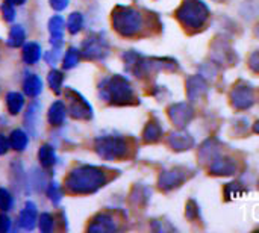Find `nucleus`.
I'll list each match as a JSON object with an SVG mask.
<instances>
[{
    "mask_svg": "<svg viewBox=\"0 0 259 233\" xmlns=\"http://www.w3.org/2000/svg\"><path fill=\"white\" fill-rule=\"evenodd\" d=\"M105 182H106V174L100 168L83 165L74 168L68 174L65 185L68 191L74 194H90L97 191L100 187H103Z\"/></svg>",
    "mask_w": 259,
    "mask_h": 233,
    "instance_id": "f257e3e1",
    "label": "nucleus"
},
{
    "mask_svg": "<svg viewBox=\"0 0 259 233\" xmlns=\"http://www.w3.org/2000/svg\"><path fill=\"white\" fill-rule=\"evenodd\" d=\"M100 96L106 102H111L115 105H124L134 99V91L126 77L114 76L111 79H106L100 85Z\"/></svg>",
    "mask_w": 259,
    "mask_h": 233,
    "instance_id": "f03ea898",
    "label": "nucleus"
},
{
    "mask_svg": "<svg viewBox=\"0 0 259 233\" xmlns=\"http://www.w3.org/2000/svg\"><path fill=\"white\" fill-rule=\"evenodd\" d=\"M112 24L118 33L123 36H132L138 33L143 27V17L134 8L118 6L112 12Z\"/></svg>",
    "mask_w": 259,
    "mask_h": 233,
    "instance_id": "7ed1b4c3",
    "label": "nucleus"
},
{
    "mask_svg": "<svg viewBox=\"0 0 259 233\" xmlns=\"http://www.w3.org/2000/svg\"><path fill=\"white\" fill-rule=\"evenodd\" d=\"M176 14L185 27L199 29L209 17V8L202 0H185Z\"/></svg>",
    "mask_w": 259,
    "mask_h": 233,
    "instance_id": "20e7f679",
    "label": "nucleus"
},
{
    "mask_svg": "<svg viewBox=\"0 0 259 233\" xmlns=\"http://www.w3.org/2000/svg\"><path fill=\"white\" fill-rule=\"evenodd\" d=\"M96 150L103 159L112 161L126 156L127 144L120 136H102L96 141Z\"/></svg>",
    "mask_w": 259,
    "mask_h": 233,
    "instance_id": "39448f33",
    "label": "nucleus"
},
{
    "mask_svg": "<svg viewBox=\"0 0 259 233\" xmlns=\"http://www.w3.org/2000/svg\"><path fill=\"white\" fill-rule=\"evenodd\" d=\"M82 53L88 59H103L109 53V45L102 35H93L83 42Z\"/></svg>",
    "mask_w": 259,
    "mask_h": 233,
    "instance_id": "423d86ee",
    "label": "nucleus"
},
{
    "mask_svg": "<svg viewBox=\"0 0 259 233\" xmlns=\"http://www.w3.org/2000/svg\"><path fill=\"white\" fill-rule=\"evenodd\" d=\"M67 97L70 99V114L74 118L79 120H87L93 117V109L90 106V103L76 91H73L71 88L67 89Z\"/></svg>",
    "mask_w": 259,
    "mask_h": 233,
    "instance_id": "0eeeda50",
    "label": "nucleus"
},
{
    "mask_svg": "<svg viewBox=\"0 0 259 233\" xmlns=\"http://www.w3.org/2000/svg\"><path fill=\"white\" fill-rule=\"evenodd\" d=\"M168 115L171 118V121L178 126V127H185L191 118H193V109L190 106H187V103H179L170 108Z\"/></svg>",
    "mask_w": 259,
    "mask_h": 233,
    "instance_id": "6e6552de",
    "label": "nucleus"
},
{
    "mask_svg": "<svg viewBox=\"0 0 259 233\" xmlns=\"http://www.w3.org/2000/svg\"><path fill=\"white\" fill-rule=\"evenodd\" d=\"M64 27H65V23H64V18L61 15H55V17H52L49 20V30H50V42H52V45L62 47Z\"/></svg>",
    "mask_w": 259,
    "mask_h": 233,
    "instance_id": "1a4fd4ad",
    "label": "nucleus"
},
{
    "mask_svg": "<svg viewBox=\"0 0 259 233\" xmlns=\"http://www.w3.org/2000/svg\"><path fill=\"white\" fill-rule=\"evenodd\" d=\"M232 103L238 109H246L250 108L253 103V92L250 86H238L232 92Z\"/></svg>",
    "mask_w": 259,
    "mask_h": 233,
    "instance_id": "9d476101",
    "label": "nucleus"
},
{
    "mask_svg": "<svg viewBox=\"0 0 259 233\" xmlns=\"http://www.w3.org/2000/svg\"><path fill=\"white\" fill-rule=\"evenodd\" d=\"M185 179V174L179 170H173V171H165L161 174L159 177V187L162 190H171L175 187H179Z\"/></svg>",
    "mask_w": 259,
    "mask_h": 233,
    "instance_id": "9b49d317",
    "label": "nucleus"
},
{
    "mask_svg": "<svg viewBox=\"0 0 259 233\" xmlns=\"http://www.w3.org/2000/svg\"><path fill=\"white\" fill-rule=\"evenodd\" d=\"M36 223V206L32 202H27L24 209L20 214V226L24 230H32Z\"/></svg>",
    "mask_w": 259,
    "mask_h": 233,
    "instance_id": "f8f14e48",
    "label": "nucleus"
},
{
    "mask_svg": "<svg viewBox=\"0 0 259 233\" xmlns=\"http://www.w3.org/2000/svg\"><path fill=\"white\" fill-rule=\"evenodd\" d=\"M206 82L200 77V76H194L191 79H188L187 83V91H188V97L190 100H196L199 97H202V94L206 92Z\"/></svg>",
    "mask_w": 259,
    "mask_h": 233,
    "instance_id": "ddd939ff",
    "label": "nucleus"
},
{
    "mask_svg": "<svg viewBox=\"0 0 259 233\" xmlns=\"http://www.w3.org/2000/svg\"><path fill=\"white\" fill-rule=\"evenodd\" d=\"M65 114H67L65 105H64L62 102H59V100L55 102V103L50 106V109H49V115H47L49 123H50L52 126H59V124H62L64 120H65Z\"/></svg>",
    "mask_w": 259,
    "mask_h": 233,
    "instance_id": "4468645a",
    "label": "nucleus"
},
{
    "mask_svg": "<svg viewBox=\"0 0 259 233\" xmlns=\"http://www.w3.org/2000/svg\"><path fill=\"white\" fill-rule=\"evenodd\" d=\"M88 230L90 232H111V230H115V223L112 221V218L109 215L102 214L94 218V221Z\"/></svg>",
    "mask_w": 259,
    "mask_h": 233,
    "instance_id": "2eb2a0df",
    "label": "nucleus"
},
{
    "mask_svg": "<svg viewBox=\"0 0 259 233\" xmlns=\"http://www.w3.org/2000/svg\"><path fill=\"white\" fill-rule=\"evenodd\" d=\"M168 143H170V146L175 149V150H178V152H181V150H188L193 144H194V141H193V138L188 135V133H171V136L168 138Z\"/></svg>",
    "mask_w": 259,
    "mask_h": 233,
    "instance_id": "dca6fc26",
    "label": "nucleus"
},
{
    "mask_svg": "<svg viewBox=\"0 0 259 233\" xmlns=\"http://www.w3.org/2000/svg\"><path fill=\"white\" fill-rule=\"evenodd\" d=\"M235 170H237V165H235V162L232 159H217L211 165V171L214 174L229 176V174H234Z\"/></svg>",
    "mask_w": 259,
    "mask_h": 233,
    "instance_id": "f3484780",
    "label": "nucleus"
},
{
    "mask_svg": "<svg viewBox=\"0 0 259 233\" xmlns=\"http://www.w3.org/2000/svg\"><path fill=\"white\" fill-rule=\"evenodd\" d=\"M23 89L27 96L30 97H36L41 89H42V82L41 79L36 76V74H30L24 79V83H23Z\"/></svg>",
    "mask_w": 259,
    "mask_h": 233,
    "instance_id": "a211bd4d",
    "label": "nucleus"
},
{
    "mask_svg": "<svg viewBox=\"0 0 259 233\" xmlns=\"http://www.w3.org/2000/svg\"><path fill=\"white\" fill-rule=\"evenodd\" d=\"M41 58V47L36 42H27L23 49V61L29 65L38 62Z\"/></svg>",
    "mask_w": 259,
    "mask_h": 233,
    "instance_id": "6ab92c4d",
    "label": "nucleus"
},
{
    "mask_svg": "<svg viewBox=\"0 0 259 233\" xmlns=\"http://www.w3.org/2000/svg\"><path fill=\"white\" fill-rule=\"evenodd\" d=\"M27 143H29L27 135H26L23 130H20V129L14 130V132L11 133V136H9V144H11V147H12L14 150H17V152L24 150L26 146H27Z\"/></svg>",
    "mask_w": 259,
    "mask_h": 233,
    "instance_id": "aec40b11",
    "label": "nucleus"
},
{
    "mask_svg": "<svg viewBox=\"0 0 259 233\" xmlns=\"http://www.w3.org/2000/svg\"><path fill=\"white\" fill-rule=\"evenodd\" d=\"M23 103H24L23 96L18 94V92H9V94L6 96V105H8V109H9V112H11L12 115H17V114L21 111Z\"/></svg>",
    "mask_w": 259,
    "mask_h": 233,
    "instance_id": "412c9836",
    "label": "nucleus"
},
{
    "mask_svg": "<svg viewBox=\"0 0 259 233\" xmlns=\"http://www.w3.org/2000/svg\"><path fill=\"white\" fill-rule=\"evenodd\" d=\"M39 103H32L30 106H29V109H27V112H26V115H24V120H26V124H27V127L32 130V132H35V126L39 123L38 121V118H39Z\"/></svg>",
    "mask_w": 259,
    "mask_h": 233,
    "instance_id": "4be33fe9",
    "label": "nucleus"
},
{
    "mask_svg": "<svg viewBox=\"0 0 259 233\" xmlns=\"http://www.w3.org/2000/svg\"><path fill=\"white\" fill-rule=\"evenodd\" d=\"M38 158H39L41 164H42L44 167H47V168H49V167H52V165L56 162L55 150H53V147H52V146H47V144H44V146L39 149Z\"/></svg>",
    "mask_w": 259,
    "mask_h": 233,
    "instance_id": "5701e85b",
    "label": "nucleus"
},
{
    "mask_svg": "<svg viewBox=\"0 0 259 233\" xmlns=\"http://www.w3.org/2000/svg\"><path fill=\"white\" fill-rule=\"evenodd\" d=\"M24 38H26V33H24V29L21 26H14L9 32V39H8V44L11 47H20L23 42H24Z\"/></svg>",
    "mask_w": 259,
    "mask_h": 233,
    "instance_id": "b1692460",
    "label": "nucleus"
},
{
    "mask_svg": "<svg viewBox=\"0 0 259 233\" xmlns=\"http://www.w3.org/2000/svg\"><path fill=\"white\" fill-rule=\"evenodd\" d=\"M161 135H162V130H161L159 124L158 123H149L146 126V130H144L143 136H144V139L147 143H155L156 139H159Z\"/></svg>",
    "mask_w": 259,
    "mask_h": 233,
    "instance_id": "393cba45",
    "label": "nucleus"
},
{
    "mask_svg": "<svg viewBox=\"0 0 259 233\" xmlns=\"http://www.w3.org/2000/svg\"><path fill=\"white\" fill-rule=\"evenodd\" d=\"M47 80H49V85H50V88L53 89V92L59 94V92H61L62 82H64V74H62L61 71H58V70H53V71H50Z\"/></svg>",
    "mask_w": 259,
    "mask_h": 233,
    "instance_id": "a878e982",
    "label": "nucleus"
},
{
    "mask_svg": "<svg viewBox=\"0 0 259 233\" xmlns=\"http://www.w3.org/2000/svg\"><path fill=\"white\" fill-rule=\"evenodd\" d=\"M82 26H83V17H82V14L73 12L68 17V30H70V33H73V35L77 33L82 29Z\"/></svg>",
    "mask_w": 259,
    "mask_h": 233,
    "instance_id": "bb28decb",
    "label": "nucleus"
},
{
    "mask_svg": "<svg viewBox=\"0 0 259 233\" xmlns=\"http://www.w3.org/2000/svg\"><path fill=\"white\" fill-rule=\"evenodd\" d=\"M79 58H80V55H79L77 49H74V47L68 49V52L65 53V58H64V68L68 70V68L76 67L77 62H79Z\"/></svg>",
    "mask_w": 259,
    "mask_h": 233,
    "instance_id": "cd10ccee",
    "label": "nucleus"
},
{
    "mask_svg": "<svg viewBox=\"0 0 259 233\" xmlns=\"http://www.w3.org/2000/svg\"><path fill=\"white\" fill-rule=\"evenodd\" d=\"M12 206H14V200H12L11 194L5 188H0V209L11 211Z\"/></svg>",
    "mask_w": 259,
    "mask_h": 233,
    "instance_id": "c85d7f7f",
    "label": "nucleus"
},
{
    "mask_svg": "<svg viewBox=\"0 0 259 233\" xmlns=\"http://www.w3.org/2000/svg\"><path fill=\"white\" fill-rule=\"evenodd\" d=\"M47 194H49V197H50V200H52L53 203H59V200L62 199V190H61V187H59L58 183H55V182L49 185Z\"/></svg>",
    "mask_w": 259,
    "mask_h": 233,
    "instance_id": "c756f323",
    "label": "nucleus"
},
{
    "mask_svg": "<svg viewBox=\"0 0 259 233\" xmlns=\"http://www.w3.org/2000/svg\"><path fill=\"white\" fill-rule=\"evenodd\" d=\"M39 229H41V232L44 233H49L53 230V218H52L50 214H42L39 217Z\"/></svg>",
    "mask_w": 259,
    "mask_h": 233,
    "instance_id": "7c9ffc66",
    "label": "nucleus"
},
{
    "mask_svg": "<svg viewBox=\"0 0 259 233\" xmlns=\"http://www.w3.org/2000/svg\"><path fill=\"white\" fill-rule=\"evenodd\" d=\"M61 49H62V47L53 45V49H52L50 52L46 53V61H47V64L56 65V62H58V59H59V56H61Z\"/></svg>",
    "mask_w": 259,
    "mask_h": 233,
    "instance_id": "2f4dec72",
    "label": "nucleus"
},
{
    "mask_svg": "<svg viewBox=\"0 0 259 233\" xmlns=\"http://www.w3.org/2000/svg\"><path fill=\"white\" fill-rule=\"evenodd\" d=\"M2 14H3V17H5L6 21H12L15 18V11H14V8H12L11 3L2 5Z\"/></svg>",
    "mask_w": 259,
    "mask_h": 233,
    "instance_id": "473e14b6",
    "label": "nucleus"
},
{
    "mask_svg": "<svg viewBox=\"0 0 259 233\" xmlns=\"http://www.w3.org/2000/svg\"><path fill=\"white\" fill-rule=\"evenodd\" d=\"M50 6L55 11H64L68 6V0H50Z\"/></svg>",
    "mask_w": 259,
    "mask_h": 233,
    "instance_id": "72a5a7b5",
    "label": "nucleus"
},
{
    "mask_svg": "<svg viewBox=\"0 0 259 233\" xmlns=\"http://www.w3.org/2000/svg\"><path fill=\"white\" fill-rule=\"evenodd\" d=\"M11 229V220L6 215H0V233H6Z\"/></svg>",
    "mask_w": 259,
    "mask_h": 233,
    "instance_id": "f704fd0d",
    "label": "nucleus"
},
{
    "mask_svg": "<svg viewBox=\"0 0 259 233\" xmlns=\"http://www.w3.org/2000/svg\"><path fill=\"white\" fill-rule=\"evenodd\" d=\"M9 141L6 139V136L5 135H0V155H5L6 152H8V149H9Z\"/></svg>",
    "mask_w": 259,
    "mask_h": 233,
    "instance_id": "c9c22d12",
    "label": "nucleus"
},
{
    "mask_svg": "<svg viewBox=\"0 0 259 233\" xmlns=\"http://www.w3.org/2000/svg\"><path fill=\"white\" fill-rule=\"evenodd\" d=\"M250 67L259 73V52H255L252 56H250Z\"/></svg>",
    "mask_w": 259,
    "mask_h": 233,
    "instance_id": "e433bc0d",
    "label": "nucleus"
},
{
    "mask_svg": "<svg viewBox=\"0 0 259 233\" xmlns=\"http://www.w3.org/2000/svg\"><path fill=\"white\" fill-rule=\"evenodd\" d=\"M8 3H11V5H23L26 0H6Z\"/></svg>",
    "mask_w": 259,
    "mask_h": 233,
    "instance_id": "4c0bfd02",
    "label": "nucleus"
},
{
    "mask_svg": "<svg viewBox=\"0 0 259 233\" xmlns=\"http://www.w3.org/2000/svg\"><path fill=\"white\" fill-rule=\"evenodd\" d=\"M255 132H256V133H259V121L256 123V124H255Z\"/></svg>",
    "mask_w": 259,
    "mask_h": 233,
    "instance_id": "58836bf2",
    "label": "nucleus"
}]
</instances>
